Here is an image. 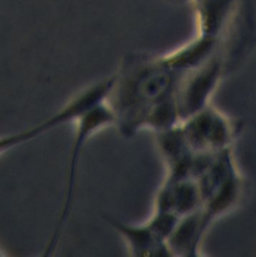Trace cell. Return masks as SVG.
Wrapping results in <instances>:
<instances>
[{
    "instance_id": "cell-1",
    "label": "cell",
    "mask_w": 256,
    "mask_h": 257,
    "mask_svg": "<svg viewBox=\"0 0 256 257\" xmlns=\"http://www.w3.org/2000/svg\"><path fill=\"white\" fill-rule=\"evenodd\" d=\"M134 64L116 72V80L108 97L115 114V124L125 137L141 131L142 119L153 103L175 93L181 76L159 57Z\"/></svg>"
},
{
    "instance_id": "cell-2",
    "label": "cell",
    "mask_w": 256,
    "mask_h": 257,
    "mask_svg": "<svg viewBox=\"0 0 256 257\" xmlns=\"http://www.w3.org/2000/svg\"><path fill=\"white\" fill-rule=\"evenodd\" d=\"M188 146L196 153H217L232 148L238 123L228 114L209 104L180 121Z\"/></svg>"
},
{
    "instance_id": "cell-3",
    "label": "cell",
    "mask_w": 256,
    "mask_h": 257,
    "mask_svg": "<svg viewBox=\"0 0 256 257\" xmlns=\"http://www.w3.org/2000/svg\"><path fill=\"white\" fill-rule=\"evenodd\" d=\"M115 121L116 119H115L114 111L107 100L86 110L73 121L75 124V136L72 142V147H71V152H70V157L68 162V173H67L65 197H64V201H63V205L61 208L57 225L55 227V230L53 231V234L49 243L45 248L44 256L49 255L50 252L55 247L56 242L61 233V230L63 228V225L65 224L66 219L69 215L71 201L73 199L75 181H76L78 160L84 144L94 134L98 133L102 128L115 124Z\"/></svg>"
},
{
    "instance_id": "cell-4",
    "label": "cell",
    "mask_w": 256,
    "mask_h": 257,
    "mask_svg": "<svg viewBox=\"0 0 256 257\" xmlns=\"http://www.w3.org/2000/svg\"><path fill=\"white\" fill-rule=\"evenodd\" d=\"M224 72V62L214 55L199 67L181 74L175 98L181 120L211 103Z\"/></svg>"
},
{
    "instance_id": "cell-5",
    "label": "cell",
    "mask_w": 256,
    "mask_h": 257,
    "mask_svg": "<svg viewBox=\"0 0 256 257\" xmlns=\"http://www.w3.org/2000/svg\"><path fill=\"white\" fill-rule=\"evenodd\" d=\"M202 206V197L193 179H172L165 177L157 191L154 211L175 214L179 217L197 211Z\"/></svg>"
},
{
    "instance_id": "cell-6",
    "label": "cell",
    "mask_w": 256,
    "mask_h": 257,
    "mask_svg": "<svg viewBox=\"0 0 256 257\" xmlns=\"http://www.w3.org/2000/svg\"><path fill=\"white\" fill-rule=\"evenodd\" d=\"M201 208L180 217L172 234L167 240V246L172 256H198L205 233L209 229Z\"/></svg>"
},
{
    "instance_id": "cell-7",
    "label": "cell",
    "mask_w": 256,
    "mask_h": 257,
    "mask_svg": "<svg viewBox=\"0 0 256 257\" xmlns=\"http://www.w3.org/2000/svg\"><path fill=\"white\" fill-rule=\"evenodd\" d=\"M107 222L122 237L131 255L134 256H172L167 243L159 239L149 225L126 224L107 218Z\"/></svg>"
},
{
    "instance_id": "cell-8",
    "label": "cell",
    "mask_w": 256,
    "mask_h": 257,
    "mask_svg": "<svg viewBox=\"0 0 256 257\" xmlns=\"http://www.w3.org/2000/svg\"><path fill=\"white\" fill-rule=\"evenodd\" d=\"M216 38L201 35L198 39L166 54L159 59L173 71L184 74L189 72L215 55Z\"/></svg>"
},
{
    "instance_id": "cell-9",
    "label": "cell",
    "mask_w": 256,
    "mask_h": 257,
    "mask_svg": "<svg viewBox=\"0 0 256 257\" xmlns=\"http://www.w3.org/2000/svg\"><path fill=\"white\" fill-rule=\"evenodd\" d=\"M243 178L240 172H237L204 199L201 211L209 226L237 206L243 195Z\"/></svg>"
}]
</instances>
